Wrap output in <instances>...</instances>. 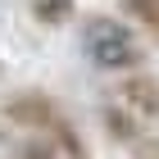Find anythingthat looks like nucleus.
<instances>
[{"label": "nucleus", "instance_id": "1", "mask_svg": "<svg viewBox=\"0 0 159 159\" xmlns=\"http://www.w3.org/2000/svg\"><path fill=\"white\" fill-rule=\"evenodd\" d=\"M82 50L105 73H136L141 59H146L136 32L118 18H109V14H86L82 18Z\"/></svg>", "mask_w": 159, "mask_h": 159}, {"label": "nucleus", "instance_id": "2", "mask_svg": "<svg viewBox=\"0 0 159 159\" xmlns=\"http://www.w3.org/2000/svg\"><path fill=\"white\" fill-rule=\"evenodd\" d=\"M5 114H9L18 127H27V132H37V136H46V141H55V146H59V155L86 159V146H82V136H77V127L59 114V105H55L50 96L23 91V96H14L9 105H5Z\"/></svg>", "mask_w": 159, "mask_h": 159}, {"label": "nucleus", "instance_id": "3", "mask_svg": "<svg viewBox=\"0 0 159 159\" xmlns=\"http://www.w3.org/2000/svg\"><path fill=\"white\" fill-rule=\"evenodd\" d=\"M123 105L132 114H141V118L159 123V77L155 73H132L123 82Z\"/></svg>", "mask_w": 159, "mask_h": 159}, {"label": "nucleus", "instance_id": "4", "mask_svg": "<svg viewBox=\"0 0 159 159\" xmlns=\"http://www.w3.org/2000/svg\"><path fill=\"white\" fill-rule=\"evenodd\" d=\"M127 14H132L141 27H150L159 41V0H127Z\"/></svg>", "mask_w": 159, "mask_h": 159}, {"label": "nucleus", "instance_id": "5", "mask_svg": "<svg viewBox=\"0 0 159 159\" xmlns=\"http://www.w3.org/2000/svg\"><path fill=\"white\" fill-rule=\"evenodd\" d=\"M105 127H109V136L123 141V146H132V141H136V127H132V118H127L123 109H105Z\"/></svg>", "mask_w": 159, "mask_h": 159}, {"label": "nucleus", "instance_id": "6", "mask_svg": "<svg viewBox=\"0 0 159 159\" xmlns=\"http://www.w3.org/2000/svg\"><path fill=\"white\" fill-rule=\"evenodd\" d=\"M32 9H37V18H41V23H59V18H68L73 0H37Z\"/></svg>", "mask_w": 159, "mask_h": 159}]
</instances>
